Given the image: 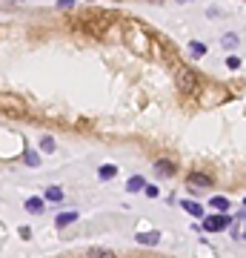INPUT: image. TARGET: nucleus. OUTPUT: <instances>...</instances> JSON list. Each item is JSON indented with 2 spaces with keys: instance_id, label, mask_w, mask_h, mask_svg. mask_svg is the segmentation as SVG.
<instances>
[{
  "instance_id": "obj_1",
  "label": "nucleus",
  "mask_w": 246,
  "mask_h": 258,
  "mask_svg": "<svg viewBox=\"0 0 246 258\" xmlns=\"http://www.w3.org/2000/svg\"><path fill=\"white\" fill-rule=\"evenodd\" d=\"M0 112L9 118H26V101L12 92H0Z\"/></svg>"
},
{
  "instance_id": "obj_2",
  "label": "nucleus",
  "mask_w": 246,
  "mask_h": 258,
  "mask_svg": "<svg viewBox=\"0 0 246 258\" xmlns=\"http://www.w3.org/2000/svg\"><path fill=\"white\" fill-rule=\"evenodd\" d=\"M175 81H178V86H181V92H197V86H200L197 72H192L189 66H178V72H175Z\"/></svg>"
},
{
  "instance_id": "obj_3",
  "label": "nucleus",
  "mask_w": 246,
  "mask_h": 258,
  "mask_svg": "<svg viewBox=\"0 0 246 258\" xmlns=\"http://www.w3.org/2000/svg\"><path fill=\"white\" fill-rule=\"evenodd\" d=\"M229 224H232V218L229 215H209L206 221H203V229H209V232H220V229H229Z\"/></svg>"
},
{
  "instance_id": "obj_4",
  "label": "nucleus",
  "mask_w": 246,
  "mask_h": 258,
  "mask_svg": "<svg viewBox=\"0 0 246 258\" xmlns=\"http://www.w3.org/2000/svg\"><path fill=\"white\" fill-rule=\"evenodd\" d=\"M186 181H189V187L192 189H209L215 184V178L212 175H206V172H192Z\"/></svg>"
},
{
  "instance_id": "obj_5",
  "label": "nucleus",
  "mask_w": 246,
  "mask_h": 258,
  "mask_svg": "<svg viewBox=\"0 0 246 258\" xmlns=\"http://www.w3.org/2000/svg\"><path fill=\"white\" fill-rule=\"evenodd\" d=\"M155 172H158L161 178H169V175H175V161H166V158L155 161Z\"/></svg>"
},
{
  "instance_id": "obj_6",
  "label": "nucleus",
  "mask_w": 246,
  "mask_h": 258,
  "mask_svg": "<svg viewBox=\"0 0 246 258\" xmlns=\"http://www.w3.org/2000/svg\"><path fill=\"white\" fill-rule=\"evenodd\" d=\"M137 244L155 247V244H161V232H137Z\"/></svg>"
},
{
  "instance_id": "obj_7",
  "label": "nucleus",
  "mask_w": 246,
  "mask_h": 258,
  "mask_svg": "<svg viewBox=\"0 0 246 258\" xmlns=\"http://www.w3.org/2000/svg\"><path fill=\"white\" fill-rule=\"evenodd\" d=\"M72 221H78V212H60V215L55 218V227H57V229H63V227H69Z\"/></svg>"
},
{
  "instance_id": "obj_8",
  "label": "nucleus",
  "mask_w": 246,
  "mask_h": 258,
  "mask_svg": "<svg viewBox=\"0 0 246 258\" xmlns=\"http://www.w3.org/2000/svg\"><path fill=\"white\" fill-rule=\"evenodd\" d=\"M43 198H46V201H55V204H57V201H63V189H60V187H49Z\"/></svg>"
},
{
  "instance_id": "obj_9",
  "label": "nucleus",
  "mask_w": 246,
  "mask_h": 258,
  "mask_svg": "<svg viewBox=\"0 0 246 258\" xmlns=\"http://www.w3.org/2000/svg\"><path fill=\"white\" fill-rule=\"evenodd\" d=\"M98 175H100V178H103V181H112V178H115V175H117V170H115V167H112V164H103V167H100V170H98Z\"/></svg>"
},
{
  "instance_id": "obj_10",
  "label": "nucleus",
  "mask_w": 246,
  "mask_h": 258,
  "mask_svg": "<svg viewBox=\"0 0 246 258\" xmlns=\"http://www.w3.org/2000/svg\"><path fill=\"white\" fill-rule=\"evenodd\" d=\"M26 212H32V215L43 212V201H40V198H29V201H26Z\"/></svg>"
},
{
  "instance_id": "obj_11",
  "label": "nucleus",
  "mask_w": 246,
  "mask_h": 258,
  "mask_svg": "<svg viewBox=\"0 0 246 258\" xmlns=\"http://www.w3.org/2000/svg\"><path fill=\"white\" fill-rule=\"evenodd\" d=\"M183 209H186V212H189V215H195V218H200V215H203V209H200V204H195V201H183Z\"/></svg>"
},
{
  "instance_id": "obj_12",
  "label": "nucleus",
  "mask_w": 246,
  "mask_h": 258,
  "mask_svg": "<svg viewBox=\"0 0 246 258\" xmlns=\"http://www.w3.org/2000/svg\"><path fill=\"white\" fill-rule=\"evenodd\" d=\"M126 189H129V192H140V189H143V178H140V175L129 178V181H126Z\"/></svg>"
},
{
  "instance_id": "obj_13",
  "label": "nucleus",
  "mask_w": 246,
  "mask_h": 258,
  "mask_svg": "<svg viewBox=\"0 0 246 258\" xmlns=\"http://www.w3.org/2000/svg\"><path fill=\"white\" fill-rule=\"evenodd\" d=\"M212 206L215 209H220V212H226V209L232 206V201L229 198H223V195H218V198H212Z\"/></svg>"
},
{
  "instance_id": "obj_14",
  "label": "nucleus",
  "mask_w": 246,
  "mask_h": 258,
  "mask_svg": "<svg viewBox=\"0 0 246 258\" xmlns=\"http://www.w3.org/2000/svg\"><path fill=\"white\" fill-rule=\"evenodd\" d=\"M86 258H117L112 250H89V256Z\"/></svg>"
},
{
  "instance_id": "obj_15",
  "label": "nucleus",
  "mask_w": 246,
  "mask_h": 258,
  "mask_svg": "<svg viewBox=\"0 0 246 258\" xmlns=\"http://www.w3.org/2000/svg\"><path fill=\"white\" fill-rule=\"evenodd\" d=\"M23 161H26L29 167H40V158H37V152H32V149H26V155H23Z\"/></svg>"
},
{
  "instance_id": "obj_16",
  "label": "nucleus",
  "mask_w": 246,
  "mask_h": 258,
  "mask_svg": "<svg viewBox=\"0 0 246 258\" xmlns=\"http://www.w3.org/2000/svg\"><path fill=\"white\" fill-rule=\"evenodd\" d=\"M40 149H43V152H55V141H52L49 135L40 138Z\"/></svg>"
},
{
  "instance_id": "obj_17",
  "label": "nucleus",
  "mask_w": 246,
  "mask_h": 258,
  "mask_svg": "<svg viewBox=\"0 0 246 258\" xmlns=\"http://www.w3.org/2000/svg\"><path fill=\"white\" fill-rule=\"evenodd\" d=\"M238 40H241L238 34H226V37H223V46H226V49H232V46H238Z\"/></svg>"
},
{
  "instance_id": "obj_18",
  "label": "nucleus",
  "mask_w": 246,
  "mask_h": 258,
  "mask_svg": "<svg viewBox=\"0 0 246 258\" xmlns=\"http://www.w3.org/2000/svg\"><path fill=\"white\" fill-rule=\"evenodd\" d=\"M226 66H229V69H241V57H235V55L226 57Z\"/></svg>"
},
{
  "instance_id": "obj_19",
  "label": "nucleus",
  "mask_w": 246,
  "mask_h": 258,
  "mask_svg": "<svg viewBox=\"0 0 246 258\" xmlns=\"http://www.w3.org/2000/svg\"><path fill=\"white\" fill-rule=\"evenodd\" d=\"M143 189H146L149 198H158V187H152V184H143Z\"/></svg>"
},
{
  "instance_id": "obj_20",
  "label": "nucleus",
  "mask_w": 246,
  "mask_h": 258,
  "mask_svg": "<svg viewBox=\"0 0 246 258\" xmlns=\"http://www.w3.org/2000/svg\"><path fill=\"white\" fill-rule=\"evenodd\" d=\"M20 238H32V229L29 227H20Z\"/></svg>"
},
{
  "instance_id": "obj_21",
  "label": "nucleus",
  "mask_w": 246,
  "mask_h": 258,
  "mask_svg": "<svg viewBox=\"0 0 246 258\" xmlns=\"http://www.w3.org/2000/svg\"><path fill=\"white\" fill-rule=\"evenodd\" d=\"M192 52H195V55H203L206 49H203V43H192Z\"/></svg>"
},
{
  "instance_id": "obj_22",
  "label": "nucleus",
  "mask_w": 246,
  "mask_h": 258,
  "mask_svg": "<svg viewBox=\"0 0 246 258\" xmlns=\"http://www.w3.org/2000/svg\"><path fill=\"white\" fill-rule=\"evenodd\" d=\"M72 3H75V0H57V6H60V9H69Z\"/></svg>"
},
{
  "instance_id": "obj_23",
  "label": "nucleus",
  "mask_w": 246,
  "mask_h": 258,
  "mask_svg": "<svg viewBox=\"0 0 246 258\" xmlns=\"http://www.w3.org/2000/svg\"><path fill=\"white\" fill-rule=\"evenodd\" d=\"M149 3H164V0H149Z\"/></svg>"
},
{
  "instance_id": "obj_24",
  "label": "nucleus",
  "mask_w": 246,
  "mask_h": 258,
  "mask_svg": "<svg viewBox=\"0 0 246 258\" xmlns=\"http://www.w3.org/2000/svg\"><path fill=\"white\" fill-rule=\"evenodd\" d=\"M178 3H186V0H178Z\"/></svg>"
}]
</instances>
